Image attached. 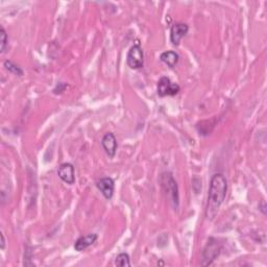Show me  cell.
<instances>
[{
  "label": "cell",
  "instance_id": "4fadbf2b",
  "mask_svg": "<svg viewBox=\"0 0 267 267\" xmlns=\"http://www.w3.org/2000/svg\"><path fill=\"white\" fill-rule=\"evenodd\" d=\"M115 265L120 266V267H125V266H131V261H130V256L125 253H121L115 259Z\"/></svg>",
  "mask_w": 267,
  "mask_h": 267
},
{
  "label": "cell",
  "instance_id": "9c48e42d",
  "mask_svg": "<svg viewBox=\"0 0 267 267\" xmlns=\"http://www.w3.org/2000/svg\"><path fill=\"white\" fill-rule=\"evenodd\" d=\"M96 187L107 200H111L113 198L115 189V182L113 178H100L96 183Z\"/></svg>",
  "mask_w": 267,
  "mask_h": 267
},
{
  "label": "cell",
  "instance_id": "7a4b0ae2",
  "mask_svg": "<svg viewBox=\"0 0 267 267\" xmlns=\"http://www.w3.org/2000/svg\"><path fill=\"white\" fill-rule=\"evenodd\" d=\"M222 245L217 239L211 237L209 238L207 245L202 250V259H201V265L202 266H208L213 263L216 258L219 256L222 252Z\"/></svg>",
  "mask_w": 267,
  "mask_h": 267
},
{
  "label": "cell",
  "instance_id": "8992f818",
  "mask_svg": "<svg viewBox=\"0 0 267 267\" xmlns=\"http://www.w3.org/2000/svg\"><path fill=\"white\" fill-rule=\"evenodd\" d=\"M58 176L63 182L68 185H73L75 182L74 167L70 163H63L60 165L58 169Z\"/></svg>",
  "mask_w": 267,
  "mask_h": 267
},
{
  "label": "cell",
  "instance_id": "8fae6325",
  "mask_svg": "<svg viewBox=\"0 0 267 267\" xmlns=\"http://www.w3.org/2000/svg\"><path fill=\"white\" fill-rule=\"evenodd\" d=\"M160 60H161V62L164 63V64H166L169 68H174L178 63L179 56L176 51L168 50V51H164L161 53Z\"/></svg>",
  "mask_w": 267,
  "mask_h": 267
},
{
  "label": "cell",
  "instance_id": "5bb4252c",
  "mask_svg": "<svg viewBox=\"0 0 267 267\" xmlns=\"http://www.w3.org/2000/svg\"><path fill=\"white\" fill-rule=\"evenodd\" d=\"M0 39H1V53H4L5 52V48H6V45H7V42H9V38H7V34L6 31L3 27H1V31H0Z\"/></svg>",
  "mask_w": 267,
  "mask_h": 267
},
{
  "label": "cell",
  "instance_id": "5b68a950",
  "mask_svg": "<svg viewBox=\"0 0 267 267\" xmlns=\"http://www.w3.org/2000/svg\"><path fill=\"white\" fill-rule=\"evenodd\" d=\"M179 90V86L176 83H172L167 76H162L158 82V87H156V93L160 97L176 96Z\"/></svg>",
  "mask_w": 267,
  "mask_h": 267
},
{
  "label": "cell",
  "instance_id": "ba28073f",
  "mask_svg": "<svg viewBox=\"0 0 267 267\" xmlns=\"http://www.w3.org/2000/svg\"><path fill=\"white\" fill-rule=\"evenodd\" d=\"M101 145H103L104 151L110 158H114L118 144H117V139L113 133L106 134L103 139H101Z\"/></svg>",
  "mask_w": 267,
  "mask_h": 267
},
{
  "label": "cell",
  "instance_id": "30bf717a",
  "mask_svg": "<svg viewBox=\"0 0 267 267\" xmlns=\"http://www.w3.org/2000/svg\"><path fill=\"white\" fill-rule=\"evenodd\" d=\"M97 234H89L87 236H82L78 238L74 243V248L77 252H83V250L87 249L89 246L96 242Z\"/></svg>",
  "mask_w": 267,
  "mask_h": 267
},
{
  "label": "cell",
  "instance_id": "277c9868",
  "mask_svg": "<svg viewBox=\"0 0 267 267\" xmlns=\"http://www.w3.org/2000/svg\"><path fill=\"white\" fill-rule=\"evenodd\" d=\"M127 63L131 69L139 70L144 66V54L139 44L132 46L127 56Z\"/></svg>",
  "mask_w": 267,
  "mask_h": 267
},
{
  "label": "cell",
  "instance_id": "2e32d148",
  "mask_svg": "<svg viewBox=\"0 0 267 267\" xmlns=\"http://www.w3.org/2000/svg\"><path fill=\"white\" fill-rule=\"evenodd\" d=\"M4 245H5V240H4V236L3 234H1V248H4Z\"/></svg>",
  "mask_w": 267,
  "mask_h": 267
},
{
  "label": "cell",
  "instance_id": "7c38bea8",
  "mask_svg": "<svg viewBox=\"0 0 267 267\" xmlns=\"http://www.w3.org/2000/svg\"><path fill=\"white\" fill-rule=\"evenodd\" d=\"M4 67L5 69L7 70V71L15 74V75H18V76H22L23 75V70L18 66V65H16L14 62L12 61H5L4 62Z\"/></svg>",
  "mask_w": 267,
  "mask_h": 267
},
{
  "label": "cell",
  "instance_id": "6da1fadb",
  "mask_svg": "<svg viewBox=\"0 0 267 267\" xmlns=\"http://www.w3.org/2000/svg\"><path fill=\"white\" fill-rule=\"evenodd\" d=\"M227 191V182L222 174H216L211 178L208 193V202L206 208V217L208 221H213L218 210L225 200Z\"/></svg>",
  "mask_w": 267,
  "mask_h": 267
},
{
  "label": "cell",
  "instance_id": "3957f363",
  "mask_svg": "<svg viewBox=\"0 0 267 267\" xmlns=\"http://www.w3.org/2000/svg\"><path fill=\"white\" fill-rule=\"evenodd\" d=\"M161 184L163 189L166 191L174 202L175 208L178 207V188L175 178L169 172H165L161 176Z\"/></svg>",
  "mask_w": 267,
  "mask_h": 267
},
{
  "label": "cell",
  "instance_id": "52a82bcc",
  "mask_svg": "<svg viewBox=\"0 0 267 267\" xmlns=\"http://www.w3.org/2000/svg\"><path fill=\"white\" fill-rule=\"evenodd\" d=\"M189 26L186 23H175L170 28V41L171 43L178 46L182 39L187 35Z\"/></svg>",
  "mask_w": 267,
  "mask_h": 267
},
{
  "label": "cell",
  "instance_id": "9a60e30c",
  "mask_svg": "<svg viewBox=\"0 0 267 267\" xmlns=\"http://www.w3.org/2000/svg\"><path fill=\"white\" fill-rule=\"evenodd\" d=\"M68 87V85L65 84V83H59L57 86H56V88L53 89V93L54 94H62L63 92H65V90L67 89Z\"/></svg>",
  "mask_w": 267,
  "mask_h": 267
}]
</instances>
